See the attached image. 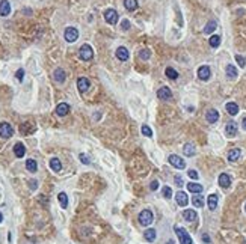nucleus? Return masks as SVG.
Listing matches in <instances>:
<instances>
[{"mask_svg":"<svg viewBox=\"0 0 246 244\" xmlns=\"http://www.w3.org/2000/svg\"><path fill=\"white\" fill-rule=\"evenodd\" d=\"M175 233H177V237H178V240H180V243H181V244H193V243H192L190 235L187 233V231H186L184 228L175 226Z\"/></svg>","mask_w":246,"mask_h":244,"instance_id":"nucleus-1","label":"nucleus"},{"mask_svg":"<svg viewBox=\"0 0 246 244\" xmlns=\"http://www.w3.org/2000/svg\"><path fill=\"white\" fill-rule=\"evenodd\" d=\"M65 77H67V74H65V71L62 70V68H58V70L55 71V80L58 81V83H64Z\"/></svg>","mask_w":246,"mask_h":244,"instance_id":"nucleus-24","label":"nucleus"},{"mask_svg":"<svg viewBox=\"0 0 246 244\" xmlns=\"http://www.w3.org/2000/svg\"><path fill=\"white\" fill-rule=\"evenodd\" d=\"M162 193H163L165 199H171V198H172V188H171V187L165 186L163 188H162Z\"/></svg>","mask_w":246,"mask_h":244,"instance_id":"nucleus-36","label":"nucleus"},{"mask_svg":"<svg viewBox=\"0 0 246 244\" xmlns=\"http://www.w3.org/2000/svg\"><path fill=\"white\" fill-rule=\"evenodd\" d=\"M12 134H14V130L12 127L8 124V122H2L0 124V136L3 137V139H9Z\"/></svg>","mask_w":246,"mask_h":244,"instance_id":"nucleus-7","label":"nucleus"},{"mask_svg":"<svg viewBox=\"0 0 246 244\" xmlns=\"http://www.w3.org/2000/svg\"><path fill=\"white\" fill-rule=\"evenodd\" d=\"M235 60H237V63H239V66H240V68H245V66H246V58L240 56V54H237V56H235Z\"/></svg>","mask_w":246,"mask_h":244,"instance_id":"nucleus-39","label":"nucleus"},{"mask_svg":"<svg viewBox=\"0 0 246 244\" xmlns=\"http://www.w3.org/2000/svg\"><path fill=\"white\" fill-rule=\"evenodd\" d=\"M245 209H246V205H245Z\"/></svg>","mask_w":246,"mask_h":244,"instance_id":"nucleus-50","label":"nucleus"},{"mask_svg":"<svg viewBox=\"0 0 246 244\" xmlns=\"http://www.w3.org/2000/svg\"><path fill=\"white\" fill-rule=\"evenodd\" d=\"M15 77H17V80H23L24 79V70H18L17 72H15Z\"/></svg>","mask_w":246,"mask_h":244,"instance_id":"nucleus-40","label":"nucleus"},{"mask_svg":"<svg viewBox=\"0 0 246 244\" xmlns=\"http://www.w3.org/2000/svg\"><path fill=\"white\" fill-rule=\"evenodd\" d=\"M30 187H32L33 190L36 188V181H35V179H33V181H30Z\"/></svg>","mask_w":246,"mask_h":244,"instance_id":"nucleus-47","label":"nucleus"},{"mask_svg":"<svg viewBox=\"0 0 246 244\" xmlns=\"http://www.w3.org/2000/svg\"><path fill=\"white\" fill-rule=\"evenodd\" d=\"M165 74H166V77H168V79H171V80H177V79H178V72H177L174 68H171V66H168V68H166Z\"/></svg>","mask_w":246,"mask_h":244,"instance_id":"nucleus-32","label":"nucleus"},{"mask_svg":"<svg viewBox=\"0 0 246 244\" xmlns=\"http://www.w3.org/2000/svg\"><path fill=\"white\" fill-rule=\"evenodd\" d=\"M157 96H159L160 100H171V98H172V92H171V89H169L168 86H163V88H160V89L157 91Z\"/></svg>","mask_w":246,"mask_h":244,"instance_id":"nucleus-11","label":"nucleus"},{"mask_svg":"<svg viewBox=\"0 0 246 244\" xmlns=\"http://www.w3.org/2000/svg\"><path fill=\"white\" fill-rule=\"evenodd\" d=\"M79 56H80V59H82V60H85V62L91 60V59L94 58V51H92V47L89 45V44H83V45L80 47Z\"/></svg>","mask_w":246,"mask_h":244,"instance_id":"nucleus-2","label":"nucleus"},{"mask_svg":"<svg viewBox=\"0 0 246 244\" xmlns=\"http://www.w3.org/2000/svg\"><path fill=\"white\" fill-rule=\"evenodd\" d=\"M157 188H159V182H157V181H152V182H151V190H152V191H156Z\"/></svg>","mask_w":246,"mask_h":244,"instance_id":"nucleus-44","label":"nucleus"},{"mask_svg":"<svg viewBox=\"0 0 246 244\" xmlns=\"http://www.w3.org/2000/svg\"><path fill=\"white\" fill-rule=\"evenodd\" d=\"M225 134H226L228 137H234L235 134H237V124H235L234 121H230V122L225 125Z\"/></svg>","mask_w":246,"mask_h":244,"instance_id":"nucleus-9","label":"nucleus"},{"mask_svg":"<svg viewBox=\"0 0 246 244\" xmlns=\"http://www.w3.org/2000/svg\"><path fill=\"white\" fill-rule=\"evenodd\" d=\"M124 6H125L127 11H136L139 5H138L136 0H124Z\"/></svg>","mask_w":246,"mask_h":244,"instance_id":"nucleus-26","label":"nucleus"},{"mask_svg":"<svg viewBox=\"0 0 246 244\" xmlns=\"http://www.w3.org/2000/svg\"><path fill=\"white\" fill-rule=\"evenodd\" d=\"M89 86H91V83H89V80H88L86 77H80V79L77 80V89H79L80 93L86 92V91L89 89Z\"/></svg>","mask_w":246,"mask_h":244,"instance_id":"nucleus-10","label":"nucleus"},{"mask_svg":"<svg viewBox=\"0 0 246 244\" xmlns=\"http://www.w3.org/2000/svg\"><path fill=\"white\" fill-rule=\"evenodd\" d=\"M240 155H242V151H240L239 148H234V149H231V151L228 152V160L234 163L240 158Z\"/></svg>","mask_w":246,"mask_h":244,"instance_id":"nucleus-22","label":"nucleus"},{"mask_svg":"<svg viewBox=\"0 0 246 244\" xmlns=\"http://www.w3.org/2000/svg\"><path fill=\"white\" fill-rule=\"evenodd\" d=\"M205 119H207V122H210V124L217 122V119H219V112L214 110V109H211V110H209V112L205 113Z\"/></svg>","mask_w":246,"mask_h":244,"instance_id":"nucleus-15","label":"nucleus"},{"mask_svg":"<svg viewBox=\"0 0 246 244\" xmlns=\"http://www.w3.org/2000/svg\"><path fill=\"white\" fill-rule=\"evenodd\" d=\"M175 182H177V186H183V178L181 176H175Z\"/></svg>","mask_w":246,"mask_h":244,"instance_id":"nucleus-45","label":"nucleus"},{"mask_svg":"<svg viewBox=\"0 0 246 244\" xmlns=\"http://www.w3.org/2000/svg\"><path fill=\"white\" fill-rule=\"evenodd\" d=\"M58 199H59V202H60V207H62V208H67V207H68V196H67L64 191L58 195Z\"/></svg>","mask_w":246,"mask_h":244,"instance_id":"nucleus-33","label":"nucleus"},{"mask_svg":"<svg viewBox=\"0 0 246 244\" xmlns=\"http://www.w3.org/2000/svg\"><path fill=\"white\" fill-rule=\"evenodd\" d=\"M209 42H210V45L213 47V48H217V47L221 45V36L219 35H211Z\"/></svg>","mask_w":246,"mask_h":244,"instance_id":"nucleus-35","label":"nucleus"},{"mask_svg":"<svg viewBox=\"0 0 246 244\" xmlns=\"http://www.w3.org/2000/svg\"><path fill=\"white\" fill-rule=\"evenodd\" d=\"M183 152H184V155L192 157V155H195L196 149H195V146H193L192 143H187V145H184V146H183Z\"/></svg>","mask_w":246,"mask_h":244,"instance_id":"nucleus-27","label":"nucleus"},{"mask_svg":"<svg viewBox=\"0 0 246 244\" xmlns=\"http://www.w3.org/2000/svg\"><path fill=\"white\" fill-rule=\"evenodd\" d=\"M237 74H239V72H237L234 65H226V75H228L230 79H233V80L237 79Z\"/></svg>","mask_w":246,"mask_h":244,"instance_id":"nucleus-30","label":"nucleus"},{"mask_svg":"<svg viewBox=\"0 0 246 244\" xmlns=\"http://www.w3.org/2000/svg\"><path fill=\"white\" fill-rule=\"evenodd\" d=\"M11 14V5L8 0H2L0 2V15L2 17H8Z\"/></svg>","mask_w":246,"mask_h":244,"instance_id":"nucleus-13","label":"nucleus"},{"mask_svg":"<svg viewBox=\"0 0 246 244\" xmlns=\"http://www.w3.org/2000/svg\"><path fill=\"white\" fill-rule=\"evenodd\" d=\"M129 50L125 48V47H118L116 48V58L121 60V62H125V60H129Z\"/></svg>","mask_w":246,"mask_h":244,"instance_id":"nucleus-14","label":"nucleus"},{"mask_svg":"<svg viewBox=\"0 0 246 244\" xmlns=\"http://www.w3.org/2000/svg\"><path fill=\"white\" fill-rule=\"evenodd\" d=\"M202 240H204L205 243H210V238H209V235H205V233L202 235Z\"/></svg>","mask_w":246,"mask_h":244,"instance_id":"nucleus-46","label":"nucleus"},{"mask_svg":"<svg viewBox=\"0 0 246 244\" xmlns=\"http://www.w3.org/2000/svg\"><path fill=\"white\" fill-rule=\"evenodd\" d=\"M64 36H65V41H68V42H74V41L79 38V30H77L76 27H67Z\"/></svg>","mask_w":246,"mask_h":244,"instance_id":"nucleus-5","label":"nucleus"},{"mask_svg":"<svg viewBox=\"0 0 246 244\" xmlns=\"http://www.w3.org/2000/svg\"><path fill=\"white\" fill-rule=\"evenodd\" d=\"M192 203H193L196 208H201V207H204V198H202L201 195H195V196L192 198Z\"/></svg>","mask_w":246,"mask_h":244,"instance_id":"nucleus-31","label":"nucleus"},{"mask_svg":"<svg viewBox=\"0 0 246 244\" xmlns=\"http://www.w3.org/2000/svg\"><path fill=\"white\" fill-rule=\"evenodd\" d=\"M50 167H51V170H55V172H60V170H62V163L59 161V158L53 157V158L50 160Z\"/></svg>","mask_w":246,"mask_h":244,"instance_id":"nucleus-23","label":"nucleus"},{"mask_svg":"<svg viewBox=\"0 0 246 244\" xmlns=\"http://www.w3.org/2000/svg\"><path fill=\"white\" fill-rule=\"evenodd\" d=\"M154 220V216H152V212L150 209H143L141 211V214H139V223H141L142 226H150Z\"/></svg>","mask_w":246,"mask_h":244,"instance_id":"nucleus-3","label":"nucleus"},{"mask_svg":"<svg viewBox=\"0 0 246 244\" xmlns=\"http://www.w3.org/2000/svg\"><path fill=\"white\" fill-rule=\"evenodd\" d=\"M68 112H70V105L67 103H60V104L56 105V115L58 116H65V115H68Z\"/></svg>","mask_w":246,"mask_h":244,"instance_id":"nucleus-16","label":"nucleus"},{"mask_svg":"<svg viewBox=\"0 0 246 244\" xmlns=\"http://www.w3.org/2000/svg\"><path fill=\"white\" fill-rule=\"evenodd\" d=\"M142 134L147 136V137H152V130L148 127L147 124H143V125H142Z\"/></svg>","mask_w":246,"mask_h":244,"instance_id":"nucleus-37","label":"nucleus"},{"mask_svg":"<svg viewBox=\"0 0 246 244\" xmlns=\"http://www.w3.org/2000/svg\"><path fill=\"white\" fill-rule=\"evenodd\" d=\"M187 175L192 179H198V172L196 170H187Z\"/></svg>","mask_w":246,"mask_h":244,"instance_id":"nucleus-41","label":"nucleus"},{"mask_svg":"<svg viewBox=\"0 0 246 244\" xmlns=\"http://www.w3.org/2000/svg\"><path fill=\"white\" fill-rule=\"evenodd\" d=\"M26 169L29 170V172H32V173H35L36 170H38V164H36L35 160H32V158H29L27 161H26Z\"/></svg>","mask_w":246,"mask_h":244,"instance_id":"nucleus-28","label":"nucleus"},{"mask_svg":"<svg viewBox=\"0 0 246 244\" xmlns=\"http://www.w3.org/2000/svg\"><path fill=\"white\" fill-rule=\"evenodd\" d=\"M210 75H211V71H210V68H209L207 65H202V66H199V68H198V77H199V80L207 81L209 79H210Z\"/></svg>","mask_w":246,"mask_h":244,"instance_id":"nucleus-8","label":"nucleus"},{"mask_svg":"<svg viewBox=\"0 0 246 244\" xmlns=\"http://www.w3.org/2000/svg\"><path fill=\"white\" fill-rule=\"evenodd\" d=\"M79 158H80V161H82L83 164H89V158H88L85 154H80V155H79Z\"/></svg>","mask_w":246,"mask_h":244,"instance_id":"nucleus-42","label":"nucleus"},{"mask_svg":"<svg viewBox=\"0 0 246 244\" xmlns=\"http://www.w3.org/2000/svg\"><path fill=\"white\" fill-rule=\"evenodd\" d=\"M104 20L107 21L109 24H116L118 20H119V15H118V12L115 9H106L104 11Z\"/></svg>","mask_w":246,"mask_h":244,"instance_id":"nucleus-4","label":"nucleus"},{"mask_svg":"<svg viewBox=\"0 0 246 244\" xmlns=\"http://www.w3.org/2000/svg\"><path fill=\"white\" fill-rule=\"evenodd\" d=\"M143 237H145V240H147V241L152 243V241L156 240V237H157V232H156V229H147L145 233H143Z\"/></svg>","mask_w":246,"mask_h":244,"instance_id":"nucleus-25","label":"nucleus"},{"mask_svg":"<svg viewBox=\"0 0 246 244\" xmlns=\"http://www.w3.org/2000/svg\"><path fill=\"white\" fill-rule=\"evenodd\" d=\"M242 127H243V130H246V118L242 119Z\"/></svg>","mask_w":246,"mask_h":244,"instance_id":"nucleus-48","label":"nucleus"},{"mask_svg":"<svg viewBox=\"0 0 246 244\" xmlns=\"http://www.w3.org/2000/svg\"><path fill=\"white\" fill-rule=\"evenodd\" d=\"M217 195H210L209 198H207V205H209V208L211 211H214V209L217 208Z\"/></svg>","mask_w":246,"mask_h":244,"instance_id":"nucleus-21","label":"nucleus"},{"mask_svg":"<svg viewBox=\"0 0 246 244\" xmlns=\"http://www.w3.org/2000/svg\"><path fill=\"white\" fill-rule=\"evenodd\" d=\"M187 190L189 191H192V193H195V195H198V193L202 191V186H199V184H196V182H189Z\"/></svg>","mask_w":246,"mask_h":244,"instance_id":"nucleus-29","label":"nucleus"},{"mask_svg":"<svg viewBox=\"0 0 246 244\" xmlns=\"http://www.w3.org/2000/svg\"><path fill=\"white\" fill-rule=\"evenodd\" d=\"M150 56H151V51L150 50H141V53H139V58L142 59V60H148L150 59Z\"/></svg>","mask_w":246,"mask_h":244,"instance_id":"nucleus-38","label":"nucleus"},{"mask_svg":"<svg viewBox=\"0 0 246 244\" xmlns=\"http://www.w3.org/2000/svg\"><path fill=\"white\" fill-rule=\"evenodd\" d=\"M225 109H226L228 115H231V116H235V115L239 113V105L235 104V103H233V101L226 103V105H225Z\"/></svg>","mask_w":246,"mask_h":244,"instance_id":"nucleus-20","label":"nucleus"},{"mask_svg":"<svg viewBox=\"0 0 246 244\" xmlns=\"http://www.w3.org/2000/svg\"><path fill=\"white\" fill-rule=\"evenodd\" d=\"M231 184V178H230V175L226 173H221L219 175V186L222 187V188H228Z\"/></svg>","mask_w":246,"mask_h":244,"instance_id":"nucleus-19","label":"nucleus"},{"mask_svg":"<svg viewBox=\"0 0 246 244\" xmlns=\"http://www.w3.org/2000/svg\"><path fill=\"white\" fill-rule=\"evenodd\" d=\"M2 220H3V216H2V212H0V223H2Z\"/></svg>","mask_w":246,"mask_h":244,"instance_id":"nucleus-49","label":"nucleus"},{"mask_svg":"<svg viewBox=\"0 0 246 244\" xmlns=\"http://www.w3.org/2000/svg\"><path fill=\"white\" fill-rule=\"evenodd\" d=\"M175 200H177V203H178L180 207H186V205L189 203V198H187V195H186L184 191H177Z\"/></svg>","mask_w":246,"mask_h":244,"instance_id":"nucleus-12","label":"nucleus"},{"mask_svg":"<svg viewBox=\"0 0 246 244\" xmlns=\"http://www.w3.org/2000/svg\"><path fill=\"white\" fill-rule=\"evenodd\" d=\"M169 163L174 166V167H177V169H184L186 167V161L181 158V157H178V155H175V154H172V155H169Z\"/></svg>","mask_w":246,"mask_h":244,"instance_id":"nucleus-6","label":"nucleus"},{"mask_svg":"<svg viewBox=\"0 0 246 244\" xmlns=\"http://www.w3.org/2000/svg\"><path fill=\"white\" fill-rule=\"evenodd\" d=\"M214 29H216V21H209L207 26L204 27V33L205 35H211L214 32Z\"/></svg>","mask_w":246,"mask_h":244,"instance_id":"nucleus-34","label":"nucleus"},{"mask_svg":"<svg viewBox=\"0 0 246 244\" xmlns=\"http://www.w3.org/2000/svg\"><path fill=\"white\" fill-rule=\"evenodd\" d=\"M183 217H184V220H187V221H195L198 219V214L193 209H184L183 211Z\"/></svg>","mask_w":246,"mask_h":244,"instance_id":"nucleus-18","label":"nucleus"},{"mask_svg":"<svg viewBox=\"0 0 246 244\" xmlns=\"http://www.w3.org/2000/svg\"><path fill=\"white\" fill-rule=\"evenodd\" d=\"M14 154L17 155V158H23L24 157V154H26V148H24V145L23 143H15L14 145Z\"/></svg>","mask_w":246,"mask_h":244,"instance_id":"nucleus-17","label":"nucleus"},{"mask_svg":"<svg viewBox=\"0 0 246 244\" xmlns=\"http://www.w3.org/2000/svg\"><path fill=\"white\" fill-rule=\"evenodd\" d=\"M130 29V21L129 20H124L122 21V30H129Z\"/></svg>","mask_w":246,"mask_h":244,"instance_id":"nucleus-43","label":"nucleus"}]
</instances>
